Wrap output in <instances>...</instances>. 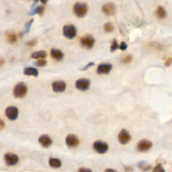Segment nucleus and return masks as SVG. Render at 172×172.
I'll return each mask as SVG.
<instances>
[{"label":"nucleus","instance_id":"13","mask_svg":"<svg viewBox=\"0 0 172 172\" xmlns=\"http://www.w3.org/2000/svg\"><path fill=\"white\" fill-rule=\"evenodd\" d=\"M102 11L108 16H113L116 12V6L112 3H106L102 6Z\"/></svg>","mask_w":172,"mask_h":172},{"label":"nucleus","instance_id":"1","mask_svg":"<svg viewBox=\"0 0 172 172\" xmlns=\"http://www.w3.org/2000/svg\"><path fill=\"white\" fill-rule=\"evenodd\" d=\"M88 10V5L86 3L78 2L73 6V12L78 18H83L86 15Z\"/></svg>","mask_w":172,"mask_h":172},{"label":"nucleus","instance_id":"10","mask_svg":"<svg viewBox=\"0 0 172 172\" xmlns=\"http://www.w3.org/2000/svg\"><path fill=\"white\" fill-rule=\"evenodd\" d=\"M66 88H67V85L63 81H55L52 84V90L56 93L63 92L66 89Z\"/></svg>","mask_w":172,"mask_h":172},{"label":"nucleus","instance_id":"36","mask_svg":"<svg viewBox=\"0 0 172 172\" xmlns=\"http://www.w3.org/2000/svg\"><path fill=\"white\" fill-rule=\"evenodd\" d=\"M106 171H115L114 170H113V169H106Z\"/></svg>","mask_w":172,"mask_h":172},{"label":"nucleus","instance_id":"15","mask_svg":"<svg viewBox=\"0 0 172 172\" xmlns=\"http://www.w3.org/2000/svg\"><path fill=\"white\" fill-rule=\"evenodd\" d=\"M112 66L110 63H103L98 65L97 68V73L98 74H108L110 73Z\"/></svg>","mask_w":172,"mask_h":172},{"label":"nucleus","instance_id":"18","mask_svg":"<svg viewBox=\"0 0 172 172\" xmlns=\"http://www.w3.org/2000/svg\"><path fill=\"white\" fill-rule=\"evenodd\" d=\"M49 165L52 168L57 169L59 168L61 166V161L59 160V159L57 158H51L49 161Z\"/></svg>","mask_w":172,"mask_h":172},{"label":"nucleus","instance_id":"16","mask_svg":"<svg viewBox=\"0 0 172 172\" xmlns=\"http://www.w3.org/2000/svg\"><path fill=\"white\" fill-rule=\"evenodd\" d=\"M51 55L54 59L58 61H61L63 59V57H64V54H63V52L61 51H60V50L57 49H51Z\"/></svg>","mask_w":172,"mask_h":172},{"label":"nucleus","instance_id":"20","mask_svg":"<svg viewBox=\"0 0 172 172\" xmlns=\"http://www.w3.org/2000/svg\"><path fill=\"white\" fill-rule=\"evenodd\" d=\"M6 38L7 42H8L10 44H14L15 42L17 41L16 34L12 32H8L6 33Z\"/></svg>","mask_w":172,"mask_h":172},{"label":"nucleus","instance_id":"30","mask_svg":"<svg viewBox=\"0 0 172 172\" xmlns=\"http://www.w3.org/2000/svg\"><path fill=\"white\" fill-rule=\"evenodd\" d=\"M119 48H120L122 51H124V50H126L127 48V44L125 43V42H121L120 47H119Z\"/></svg>","mask_w":172,"mask_h":172},{"label":"nucleus","instance_id":"17","mask_svg":"<svg viewBox=\"0 0 172 172\" xmlns=\"http://www.w3.org/2000/svg\"><path fill=\"white\" fill-rule=\"evenodd\" d=\"M24 74L27 76L37 77L38 75V71L34 67H27L24 69Z\"/></svg>","mask_w":172,"mask_h":172},{"label":"nucleus","instance_id":"14","mask_svg":"<svg viewBox=\"0 0 172 172\" xmlns=\"http://www.w3.org/2000/svg\"><path fill=\"white\" fill-rule=\"evenodd\" d=\"M38 142L42 147L44 148L49 147L52 143V139L47 134H43L39 137Z\"/></svg>","mask_w":172,"mask_h":172},{"label":"nucleus","instance_id":"24","mask_svg":"<svg viewBox=\"0 0 172 172\" xmlns=\"http://www.w3.org/2000/svg\"><path fill=\"white\" fill-rule=\"evenodd\" d=\"M35 65L37 67H44L47 65V61L44 59H39L36 62Z\"/></svg>","mask_w":172,"mask_h":172},{"label":"nucleus","instance_id":"27","mask_svg":"<svg viewBox=\"0 0 172 172\" xmlns=\"http://www.w3.org/2000/svg\"><path fill=\"white\" fill-rule=\"evenodd\" d=\"M132 59H133V57H132L131 55H128V56L123 58V60H122V61H123V63H128L131 61Z\"/></svg>","mask_w":172,"mask_h":172},{"label":"nucleus","instance_id":"11","mask_svg":"<svg viewBox=\"0 0 172 172\" xmlns=\"http://www.w3.org/2000/svg\"><path fill=\"white\" fill-rule=\"evenodd\" d=\"M118 139L120 143L123 145H126L131 141V137L128 131L123 129V130H122L120 132V133H119Z\"/></svg>","mask_w":172,"mask_h":172},{"label":"nucleus","instance_id":"32","mask_svg":"<svg viewBox=\"0 0 172 172\" xmlns=\"http://www.w3.org/2000/svg\"><path fill=\"white\" fill-rule=\"evenodd\" d=\"M5 126V123L3 120L0 118V130L3 129Z\"/></svg>","mask_w":172,"mask_h":172},{"label":"nucleus","instance_id":"26","mask_svg":"<svg viewBox=\"0 0 172 172\" xmlns=\"http://www.w3.org/2000/svg\"><path fill=\"white\" fill-rule=\"evenodd\" d=\"M33 21L34 19H31L30 21H28V22L26 24V26H25V28H26V30H25V32H28L30 30V26L32 25V24L33 23Z\"/></svg>","mask_w":172,"mask_h":172},{"label":"nucleus","instance_id":"22","mask_svg":"<svg viewBox=\"0 0 172 172\" xmlns=\"http://www.w3.org/2000/svg\"><path fill=\"white\" fill-rule=\"evenodd\" d=\"M156 15H157V18H160V19H163L166 16V12L165 9L163 7H158L157 10H156Z\"/></svg>","mask_w":172,"mask_h":172},{"label":"nucleus","instance_id":"33","mask_svg":"<svg viewBox=\"0 0 172 172\" xmlns=\"http://www.w3.org/2000/svg\"><path fill=\"white\" fill-rule=\"evenodd\" d=\"M79 171L81 172H85V171H92V170L89 169H86V168H80L79 169Z\"/></svg>","mask_w":172,"mask_h":172},{"label":"nucleus","instance_id":"2","mask_svg":"<svg viewBox=\"0 0 172 172\" xmlns=\"http://www.w3.org/2000/svg\"><path fill=\"white\" fill-rule=\"evenodd\" d=\"M28 92V88L26 84L23 82H20L14 89V96L16 98H22L24 97Z\"/></svg>","mask_w":172,"mask_h":172},{"label":"nucleus","instance_id":"4","mask_svg":"<svg viewBox=\"0 0 172 172\" xmlns=\"http://www.w3.org/2000/svg\"><path fill=\"white\" fill-rule=\"evenodd\" d=\"M90 86V81L86 78H81L77 80L75 82V87L79 90L85 92L87 91Z\"/></svg>","mask_w":172,"mask_h":172},{"label":"nucleus","instance_id":"34","mask_svg":"<svg viewBox=\"0 0 172 172\" xmlns=\"http://www.w3.org/2000/svg\"><path fill=\"white\" fill-rule=\"evenodd\" d=\"M5 64V60L2 58H0V67L3 66Z\"/></svg>","mask_w":172,"mask_h":172},{"label":"nucleus","instance_id":"23","mask_svg":"<svg viewBox=\"0 0 172 172\" xmlns=\"http://www.w3.org/2000/svg\"><path fill=\"white\" fill-rule=\"evenodd\" d=\"M104 30L107 32H112L114 30V26L111 23H106L104 24Z\"/></svg>","mask_w":172,"mask_h":172},{"label":"nucleus","instance_id":"5","mask_svg":"<svg viewBox=\"0 0 172 172\" xmlns=\"http://www.w3.org/2000/svg\"><path fill=\"white\" fill-rule=\"evenodd\" d=\"M93 147L94 149L100 154H104V153H106L108 150V145L106 142L101 141L95 142L93 145Z\"/></svg>","mask_w":172,"mask_h":172},{"label":"nucleus","instance_id":"37","mask_svg":"<svg viewBox=\"0 0 172 172\" xmlns=\"http://www.w3.org/2000/svg\"><path fill=\"white\" fill-rule=\"evenodd\" d=\"M38 0H34V4H37V3H38Z\"/></svg>","mask_w":172,"mask_h":172},{"label":"nucleus","instance_id":"19","mask_svg":"<svg viewBox=\"0 0 172 172\" xmlns=\"http://www.w3.org/2000/svg\"><path fill=\"white\" fill-rule=\"evenodd\" d=\"M47 52L44 51H38L36 52H34V53L32 55V58L35 59H44L47 57Z\"/></svg>","mask_w":172,"mask_h":172},{"label":"nucleus","instance_id":"8","mask_svg":"<svg viewBox=\"0 0 172 172\" xmlns=\"http://www.w3.org/2000/svg\"><path fill=\"white\" fill-rule=\"evenodd\" d=\"M66 144L70 148H74L78 146L79 144V140L78 137L73 134H70L66 137Z\"/></svg>","mask_w":172,"mask_h":172},{"label":"nucleus","instance_id":"31","mask_svg":"<svg viewBox=\"0 0 172 172\" xmlns=\"http://www.w3.org/2000/svg\"><path fill=\"white\" fill-rule=\"evenodd\" d=\"M94 65V63H88V64L86 66V67H85L84 68L82 69V70H83V71H86V69H88V68H89L90 67H92V65Z\"/></svg>","mask_w":172,"mask_h":172},{"label":"nucleus","instance_id":"12","mask_svg":"<svg viewBox=\"0 0 172 172\" xmlns=\"http://www.w3.org/2000/svg\"><path fill=\"white\" fill-rule=\"evenodd\" d=\"M152 147V142L147 139H143L140 141L137 145V149L139 151L145 152L149 150Z\"/></svg>","mask_w":172,"mask_h":172},{"label":"nucleus","instance_id":"7","mask_svg":"<svg viewBox=\"0 0 172 172\" xmlns=\"http://www.w3.org/2000/svg\"><path fill=\"white\" fill-rule=\"evenodd\" d=\"M80 42L85 48L92 49L94 46L95 39L92 35H86L81 38Z\"/></svg>","mask_w":172,"mask_h":172},{"label":"nucleus","instance_id":"6","mask_svg":"<svg viewBox=\"0 0 172 172\" xmlns=\"http://www.w3.org/2000/svg\"><path fill=\"white\" fill-rule=\"evenodd\" d=\"M5 162L9 166L16 165L19 161V157L16 154L8 153L4 155Z\"/></svg>","mask_w":172,"mask_h":172},{"label":"nucleus","instance_id":"21","mask_svg":"<svg viewBox=\"0 0 172 172\" xmlns=\"http://www.w3.org/2000/svg\"><path fill=\"white\" fill-rule=\"evenodd\" d=\"M44 7L42 6H40L37 7H35L34 10H32L29 14L31 16L34 14H38L40 16H42L44 14Z\"/></svg>","mask_w":172,"mask_h":172},{"label":"nucleus","instance_id":"29","mask_svg":"<svg viewBox=\"0 0 172 172\" xmlns=\"http://www.w3.org/2000/svg\"><path fill=\"white\" fill-rule=\"evenodd\" d=\"M153 171H156V172H161V171H164V169H163L162 166L161 165H158L156 168L153 169Z\"/></svg>","mask_w":172,"mask_h":172},{"label":"nucleus","instance_id":"28","mask_svg":"<svg viewBox=\"0 0 172 172\" xmlns=\"http://www.w3.org/2000/svg\"><path fill=\"white\" fill-rule=\"evenodd\" d=\"M36 43H37L36 40H32V41L26 42V45H28V47H34L36 45Z\"/></svg>","mask_w":172,"mask_h":172},{"label":"nucleus","instance_id":"9","mask_svg":"<svg viewBox=\"0 0 172 172\" xmlns=\"http://www.w3.org/2000/svg\"><path fill=\"white\" fill-rule=\"evenodd\" d=\"M18 114H19V112L16 106H9L6 108V115L10 120H16Z\"/></svg>","mask_w":172,"mask_h":172},{"label":"nucleus","instance_id":"3","mask_svg":"<svg viewBox=\"0 0 172 172\" xmlns=\"http://www.w3.org/2000/svg\"><path fill=\"white\" fill-rule=\"evenodd\" d=\"M63 35L68 39H73L77 35V28L73 25H66L63 27Z\"/></svg>","mask_w":172,"mask_h":172},{"label":"nucleus","instance_id":"35","mask_svg":"<svg viewBox=\"0 0 172 172\" xmlns=\"http://www.w3.org/2000/svg\"><path fill=\"white\" fill-rule=\"evenodd\" d=\"M41 1L42 4H46L47 1H48V0H41Z\"/></svg>","mask_w":172,"mask_h":172},{"label":"nucleus","instance_id":"25","mask_svg":"<svg viewBox=\"0 0 172 172\" xmlns=\"http://www.w3.org/2000/svg\"><path fill=\"white\" fill-rule=\"evenodd\" d=\"M119 48V46H118V44L117 41H116V40H114L112 41V46H111V51L113 52L116 51V49H118Z\"/></svg>","mask_w":172,"mask_h":172}]
</instances>
